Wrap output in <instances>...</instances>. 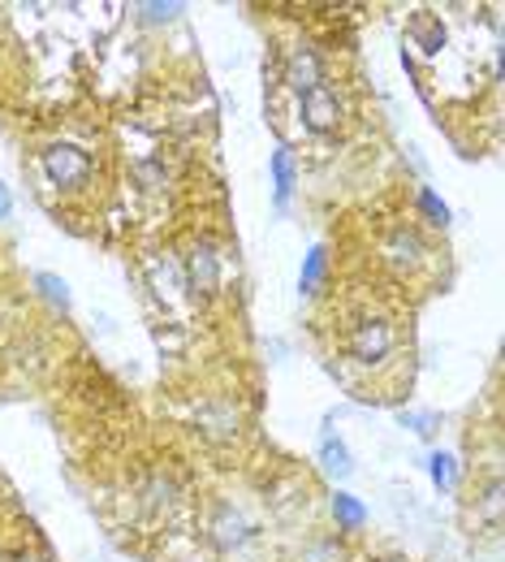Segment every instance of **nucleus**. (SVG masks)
Here are the masks:
<instances>
[{
	"label": "nucleus",
	"mask_w": 505,
	"mask_h": 562,
	"mask_svg": "<svg viewBox=\"0 0 505 562\" xmlns=\"http://www.w3.org/2000/svg\"><path fill=\"white\" fill-rule=\"evenodd\" d=\"M341 351L358 369H384L397 355V329H393V321L384 312L358 308V312H350L341 321Z\"/></svg>",
	"instance_id": "obj_1"
},
{
	"label": "nucleus",
	"mask_w": 505,
	"mask_h": 562,
	"mask_svg": "<svg viewBox=\"0 0 505 562\" xmlns=\"http://www.w3.org/2000/svg\"><path fill=\"white\" fill-rule=\"evenodd\" d=\"M43 174H48L52 187L74 190L91 178V157L83 148H74V143H52L43 152Z\"/></svg>",
	"instance_id": "obj_2"
},
{
	"label": "nucleus",
	"mask_w": 505,
	"mask_h": 562,
	"mask_svg": "<svg viewBox=\"0 0 505 562\" xmlns=\"http://www.w3.org/2000/svg\"><path fill=\"white\" fill-rule=\"evenodd\" d=\"M186 286L194 299H212L220 290V251L212 242H194L186 255Z\"/></svg>",
	"instance_id": "obj_3"
},
{
	"label": "nucleus",
	"mask_w": 505,
	"mask_h": 562,
	"mask_svg": "<svg viewBox=\"0 0 505 562\" xmlns=\"http://www.w3.org/2000/svg\"><path fill=\"white\" fill-rule=\"evenodd\" d=\"M384 255H389V264H393V268L415 273L419 264H428V242L419 238V229L397 225V229H389V238H384Z\"/></svg>",
	"instance_id": "obj_4"
},
{
	"label": "nucleus",
	"mask_w": 505,
	"mask_h": 562,
	"mask_svg": "<svg viewBox=\"0 0 505 562\" xmlns=\"http://www.w3.org/2000/svg\"><path fill=\"white\" fill-rule=\"evenodd\" d=\"M303 100V122H307V130H316V135H333L337 122H341V100H337V91L329 83H320L316 91H307V96H299Z\"/></svg>",
	"instance_id": "obj_5"
},
{
	"label": "nucleus",
	"mask_w": 505,
	"mask_h": 562,
	"mask_svg": "<svg viewBox=\"0 0 505 562\" xmlns=\"http://www.w3.org/2000/svg\"><path fill=\"white\" fill-rule=\"evenodd\" d=\"M286 83L299 91V96H307V91H316L320 83H325V61H320V52L316 48H294L290 52V61H286Z\"/></svg>",
	"instance_id": "obj_6"
},
{
	"label": "nucleus",
	"mask_w": 505,
	"mask_h": 562,
	"mask_svg": "<svg viewBox=\"0 0 505 562\" xmlns=\"http://www.w3.org/2000/svg\"><path fill=\"white\" fill-rule=\"evenodd\" d=\"M212 533H216V546H220V550H238V546L251 541V524H247V515L233 511V507H220Z\"/></svg>",
	"instance_id": "obj_7"
},
{
	"label": "nucleus",
	"mask_w": 505,
	"mask_h": 562,
	"mask_svg": "<svg viewBox=\"0 0 505 562\" xmlns=\"http://www.w3.org/2000/svg\"><path fill=\"white\" fill-rule=\"evenodd\" d=\"M411 35L419 39V48H424L428 57H437V52L445 48V26H441L437 13H415V17H411Z\"/></svg>",
	"instance_id": "obj_8"
},
{
	"label": "nucleus",
	"mask_w": 505,
	"mask_h": 562,
	"mask_svg": "<svg viewBox=\"0 0 505 562\" xmlns=\"http://www.w3.org/2000/svg\"><path fill=\"white\" fill-rule=\"evenodd\" d=\"M320 463H325V472L337 476V480H345L350 472H354V463H350V450L337 441V437H325L320 441Z\"/></svg>",
	"instance_id": "obj_9"
},
{
	"label": "nucleus",
	"mask_w": 505,
	"mask_h": 562,
	"mask_svg": "<svg viewBox=\"0 0 505 562\" xmlns=\"http://www.w3.org/2000/svg\"><path fill=\"white\" fill-rule=\"evenodd\" d=\"M273 174H277V208H286V199L294 190V165H290V152L286 148L273 152Z\"/></svg>",
	"instance_id": "obj_10"
},
{
	"label": "nucleus",
	"mask_w": 505,
	"mask_h": 562,
	"mask_svg": "<svg viewBox=\"0 0 505 562\" xmlns=\"http://www.w3.org/2000/svg\"><path fill=\"white\" fill-rule=\"evenodd\" d=\"M333 511H337V520L345 524V528H358L363 524V507L350 498V494H337L333 498Z\"/></svg>",
	"instance_id": "obj_11"
},
{
	"label": "nucleus",
	"mask_w": 505,
	"mask_h": 562,
	"mask_svg": "<svg viewBox=\"0 0 505 562\" xmlns=\"http://www.w3.org/2000/svg\"><path fill=\"white\" fill-rule=\"evenodd\" d=\"M35 286H39V290H43V295H48L56 308H70V290H65V282H61V277L39 273V277H35Z\"/></svg>",
	"instance_id": "obj_12"
},
{
	"label": "nucleus",
	"mask_w": 505,
	"mask_h": 562,
	"mask_svg": "<svg viewBox=\"0 0 505 562\" xmlns=\"http://www.w3.org/2000/svg\"><path fill=\"white\" fill-rule=\"evenodd\" d=\"M320 273H325V251L316 247V251L307 255V268H303V277H299V286H303V290H316V282H320Z\"/></svg>",
	"instance_id": "obj_13"
},
{
	"label": "nucleus",
	"mask_w": 505,
	"mask_h": 562,
	"mask_svg": "<svg viewBox=\"0 0 505 562\" xmlns=\"http://www.w3.org/2000/svg\"><path fill=\"white\" fill-rule=\"evenodd\" d=\"M419 208L432 216V225H445V221H450V208H445V203H441V199H437L428 187L419 190Z\"/></svg>",
	"instance_id": "obj_14"
},
{
	"label": "nucleus",
	"mask_w": 505,
	"mask_h": 562,
	"mask_svg": "<svg viewBox=\"0 0 505 562\" xmlns=\"http://www.w3.org/2000/svg\"><path fill=\"white\" fill-rule=\"evenodd\" d=\"M428 463H432V480H437L441 489H450V485H454V459H450V454H432Z\"/></svg>",
	"instance_id": "obj_15"
},
{
	"label": "nucleus",
	"mask_w": 505,
	"mask_h": 562,
	"mask_svg": "<svg viewBox=\"0 0 505 562\" xmlns=\"http://www.w3.org/2000/svg\"><path fill=\"white\" fill-rule=\"evenodd\" d=\"M480 515H484L489 524H502V485H489V494H484V502H480Z\"/></svg>",
	"instance_id": "obj_16"
},
{
	"label": "nucleus",
	"mask_w": 505,
	"mask_h": 562,
	"mask_svg": "<svg viewBox=\"0 0 505 562\" xmlns=\"http://www.w3.org/2000/svg\"><path fill=\"white\" fill-rule=\"evenodd\" d=\"M402 424H406L411 433H419V437H432V433H437V415H432V411H424V415H406V411H402Z\"/></svg>",
	"instance_id": "obj_17"
},
{
	"label": "nucleus",
	"mask_w": 505,
	"mask_h": 562,
	"mask_svg": "<svg viewBox=\"0 0 505 562\" xmlns=\"http://www.w3.org/2000/svg\"><path fill=\"white\" fill-rule=\"evenodd\" d=\"M181 13V4H143V17L148 22H168V17H177Z\"/></svg>",
	"instance_id": "obj_18"
},
{
	"label": "nucleus",
	"mask_w": 505,
	"mask_h": 562,
	"mask_svg": "<svg viewBox=\"0 0 505 562\" xmlns=\"http://www.w3.org/2000/svg\"><path fill=\"white\" fill-rule=\"evenodd\" d=\"M9 203H13V199H9V190L0 187V221H4V216H9Z\"/></svg>",
	"instance_id": "obj_19"
},
{
	"label": "nucleus",
	"mask_w": 505,
	"mask_h": 562,
	"mask_svg": "<svg viewBox=\"0 0 505 562\" xmlns=\"http://www.w3.org/2000/svg\"><path fill=\"white\" fill-rule=\"evenodd\" d=\"M13 562H48V559H39V554H17Z\"/></svg>",
	"instance_id": "obj_20"
},
{
	"label": "nucleus",
	"mask_w": 505,
	"mask_h": 562,
	"mask_svg": "<svg viewBox=\"0 0 505 562\" xmlns=\"http://www.w3.org/2000/svg\"><path fill=\"white\" fill-rule=\"evenodd\" d=\"M384 562H402V559H384Z\"/></svg>",
	"instance_id": "obj_21"
}]
</instances>
